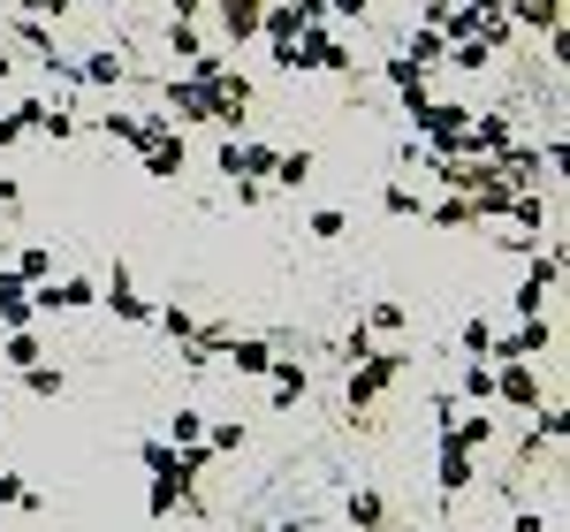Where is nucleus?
<instances>
[{
    "label": "nucleus",
    "mask_w": 570,
    "mask_h": 532,
    "mask_svg": "<svg viewBox=\"0 0 570 532\" xmlns=\"http://www.w3.org/2000/svg\"><path fill=\"white\" fill-rule=\"evenodd\" d=\"M168 107H176V122H228L236 130V115L244 107H228L214 85H198V77H168Z\"/></svg>",
    "instance_id": "1"
},
{
    "label": "nucleus",
    "mask_w": 570,
    "mask_h": 532,
    "mask_svg": "<svg viewBox=\"0 0 570 532\" xmlns=\"http://www.w3.org/2000/svg\"><path fill=\"white\" fill-rule=\"evenodd\" d=\"M403 365H411L403 351H373L365 365H351V411H365V403H381V396H389Z\"/></svg>",
    "instance_id": "2"
},
{
    "label": "nucleus",
    "mask_w": 570,
    "mask_h": 532,
    "mask_svg": "<svg viewBox=\"0 0 570 532\" xmlns=\"http://www.w3.org/2000/svg\"><path fill=\"white\" fill-rule=\"evenodd\" d=\"M411 122L434 137L441 152H456V145H464V122H472V107H449V99H419V107H411Z\"/></svg>",
    "instance_id": "3"
},
{
    "label": "nucleus",
    "mask_w": 570,
    "mask_h": 532,
    "mask_svg": "<svg viewBox=\"0 0 570 532\" xmlns=\"http://www.w3.org/2000/svg\"><path fill=\"white\" fill-rule=\"evenodd\" d=\"M99 305V289H91L85 274H46L39 289H31V312H85Z\"/></svg>",
    "instance_id": "4"
},
{
    "label": "nucleus",
    "mask_w": 570,
    "mask_h": 532,
    "mask_svg": "<svg viewBox=\"0 0 570 532\" xmlns=\"http://www.w3.org/2000/svg\"><path fill=\"white\" fill-rule=\"evenodd\" d=\"M556 282H563V259H556V252H532L525 289H518V312H525V319H540V305L556 297Z\"/></svg>",
    "instance_id": "5"
},
{
    "label": "nucleus",
    "mask_w": 570,
    "mask_h": 532,
    "mask_svg": "<svg viewBox=\"0 0 570 532\" xmlns=\"http://www.w3.org/2000/svg\"><path fill=\"white\" fill-rule=\"evenodd\" d=\"M548 343H556V327H548V319H525L518 335H494V351H487V357H502V365H532V357H548Z\"/></svg>",
    "instance_id": "6"
},
{
    "label": "nucleus",
    "mask_w": 570,
    "mask_h": 532,
    "mask_svg": "<svg viewBox=\"0 0 570 532\" xmlns=\"http://www.w3.org/2000/svg\"><path fill=\"white\" fill-rule=\"evenodd\" d=\"M220 176L266 183V176H274V145H244V137H228V145H220Z\"/></svg>",
    "instance_id": "7"
},
{
    "label": "nucleus",
    "mask_w": 570,
    "mask_h": 532,
    "mask_svg": "<svg viewBox=\"0 0 570 532\" xmlns=\"http://www.w3.org/2000/svg\"><path fill=\"white\" fill-rule=\"evenodd\" d=\"M107 305H115V319H130V327H153V297H137L122 259H115V282H107Z\"/></svg>",
    "instance_id": "8"
},
{
    "label": "nucleus",
    "mask_w": 570,
    "mask_h": 532,
    "mask_svg": "<svg viewBox=\"0 0 570 532\" xmlns=\"http://www.w3.org/2000/svg\"><path fill=\"white\" fill-rule=\"evenodd\" d=\"M494 403H510V411H540V381H532V365H502V373H494Z\"/></svg>",
    "instance_id": "9"
},
{
    "label": "nucleus",
    "mask_w": 570,
    "mask_h": 532,
    "mask_svg": "<svg viewBox=\"0 0 570 532\" xmlns=\"http://www.w3.org/2000/svg\"><path fill=\"white\" fill-rule=\"evenodd\" d=\"M472 472H480V464H472L464 449L441 442V502H464V494H472Z\"/></svg>",
    "instance_id": "10"
},
{
    "label": "nucleus",
    "mask_w": 570,
    "mask_h": 532,
    "mask_svg": "<svg viewBox=\"0 0 570 532\" xmlns=\"http://www.w3.org/2000/svg\"><path fill=\"white\" fill-rule=\"evenodd\" d=\"M502 16L525 31H563V0H502Z\"/></svg>",
    "instance_id": "11"
},
{
    "label": "nucleus",
    "mask_w": 570,
    "mask_h": 532,
    "mask_svg": "<svg viewBox=\"0 0 570 532\" xmlns=\"http://www.w3.org/2000/svg\"><path fill=\"white\" fill-rule=\"evenodd\" d=\"M39 312H31V282H16L8 266H0V327H31Z\"/></svg>",
    "instance_id": "12"
},
{
    "label": "nucleus",
    "mask_w": 570,
    "mask_h": 532,
    "mask_svg": "<svg viewBox=\"0 0 570 532\" xmlns=\"http://www.w3.org/2000/svg\"><path fill=\"white\" fill-rule=\"evenodd\" d=\"M266 388H274V411H289V403L305 396V365H297V357H274V365H266Z\"/></svg>",
    "instance_id": "13"
},
{
    "label": "nucleus",
    "mask_w": 570,
    "mask_h": 532,
    "mask_svg": "<svg viewBox=\"0 0 570 532\" xmlns=\"http://www.w3.org/2000/svg\"><path fill=\"white\" fill-rule=\"evenodd\" d=\"M16 115H23V130H46V137H69V130H77V115H69V107H46V99H23Z\"/></svg>",
    "instance_id": "14"
},
{
    "label": "nucleus",
    "mask_w": 570,
    "mask_h": 532,
    "mask_svg": "<svg viewBox=\"0 0 570 532\" xmlns=\"http://www.w3.org/2000/svg\"><path fill=\"white\" fill-rule=\"evenodd\" d=\"M228 365H236V373H266V365H274V343H259V335H228Z\"/></svg>",
    "instance_id": "15"
},
{
    "label": "nucleus",
    "mask_w": 570,
    "mask_h": 532,
    "mask_svg": "<svg viewBox=\"0 0 570 532\" xmlns=\"http://www.w3.org/2000/svg\"><path fill=\"white\" fill-rule=\"evenodd\" d=\"M389 85L403 91V107H419V99H426V69H419L411 53H389Z\"/></svg>",
    "instance_id": "16"
},
{
    "label": "nucleus",
    "mask_w": 570,
    "mask_h": 532,
    "mask_svg": "<svg viewBox=\"0 0 570 532\" xmlns=\"http://www.w3.org/2000/svg\"><path fill=\"white\" fill-rule=\"evenodd\" d=\"M145 168H153V176H160V183H176V176H183V137L168 130V137H160V145H145Z\"/></svg>",
    "instance_id": "17"
},
{
    "label": "nucleus",
    "mask_w": 570,
    "mask_h": 532,
    "mask_svg": "<svg viewBox=\"0 0 570 532\" xmlns=\"http://www.w3.org/2000/svg\"><path fill=\"white\" fill-rule=\"evenodd\" d=\"M220 8V31H228V39H252V31H259V0H214Z\"/></svg>",
    "instance_id": "18"
},
{
    "label": "nucleus",
    "mask_w": 570,
    "mask_h": 532,
    "mask_svg": "<svg viewBox=\"0 0 570 532\" xmlns=\"http://www.w3.org/2000/svg\"><path fill=\"white\" fill-rule=\"evenodd\" d=\"M8 274H16V282H31V289H39L46 274H53V252H46V244H23V252H16V259H8Z\"/></svg>",
    "instance_id": "19"
},
{
    "label": "nucleus",
    "mask_w": 570,
    "mask_h": 532,
    "mask_svg": "<svg viewBox=\"0 0 570 532\" xmlns=\"http://www.w3.org/2000/svg\"><path fill=\"white\" fill-rule=\"evenodd\" d=\"M39 335H31V327H8V343H0V365H16V373H23V365H39Z\"/></svg>",
    "instance_id": "20"
},
{
    "label": "nucleus",
    "mask_w": 570,
    "mask_h": 532,
    "mask_svg": "<svg viewBox=\"0 0 570 532\" xmlns=\"http://www.w3.org/2000/svg\"><path fill=\"white\" fill-rule=\"evenodd\" d=\"M351 525H357V532H381V525H389V502H381L373 487H357V494H351Z\"/></svg>",
    "instance_id": "21"
},
{
    "label": "nucleus",
    "mask_w": 570,
    "mask_h": 532,
    "mask_svg": "<svg viewBox=\"0 0 570 532\" xmlns=\"http://www.w3.org/2000/svg\"><path fill=\"white\" fill-rule=\"evenodd\" d=\"M266 183H282V190H297V183H312V152L297 145V152H274V176Z\"/></svg>",
    "instance_id": "22"
},
{
    "label": "nucleus",
    "mask_w": 570,
    "mask_h": 532,
    "mask_svg": "<svg viewBox=\"0 0 570 532\" xmlns=\"http://www.w3.org/2000/svg\"><path fill=\"white\" fill-rule=\"evenodd\" d=\"M168 434H176L168 449H206V411H190V403H183L176 418H168Z\"/></svg>",
    "instance_id": "23"
},
{
    "label": "nucleus",
    "mask_w": 570,
    "mask_h": 532,
    "mask_svg": "<svg viewBox=\"0 0 570 532\" xmlns=\"http://www.w3.org/2000/svg\"><path fill=\"white\" fill-rule=\"evenodd\" d=\"M77 85H122V53H91V61H77Z\"/></svg>",
    "instance_id": "24"
},
{
    "label": "nucleus",
    "mask_w": 570,
    "mask_h": 532,
    "mask_svg": "<svg viewBox=\"0 0 570 532\" xmlns=\"http://www.w3.org/2000/svg\"><path fill=\"white\" fill-rule=\"evenodd\" d=\"M464 396L480 403V411L494 403V365H487V357H472V365H464Z\"/></svg>",
    "instance_id": "25"
},
{
    "label": "nucleus",
    "mask_w": 570,
    "mask_h": 532,
    "mask_svg": "<svg viewBox=\"0 0 570 532\" xmlns=\"http://www.w3.org/2000/svg\"><path fill=\"white\" fill-rule=\"evenodd\" d=\"M381 206H389L395 221H411V214H419V221H426V198H419V190H411V183H389V198H381Z\"/></svg>",
    "instance_id": "26"
},
{
    "label": "nucleus",
    "mask_w": 570,
    "mask_h": 532,
    "mask_svg": "<svg viewBox=\"0 0 570 532\" xmlns=\"http://www.w3.org/2000/svg\"><path fill=\"white\" fill-rule=\"evenodd\" d=\"M411 61H419V69H426V61H449V39H441L434 23H426V31H411Z\"/></svg>",
    "instance_id": "27"
},
{
    "label": "nucleus",
    "mask_w": 570,
    "mask_h": 532,
    "mask_svg": "<svg viewBox=\"0 0 570 532\" xmlns=\"http://www.w3.org/2000/svg\"><path fill=\"white\" fill-rule=\"evenodd\" d=\"M23 388H31V396H61L69 381H61V365H23Z\"/></svg>",
    "instance_id": "28"
},
{
    "label": "nucleus",
    "mask_w": 570,
    "mask_h": 532,
    "mask_svg": "<svg viewBox=\"0 0 570 532\" xmlns=\"http://www.w3.org/2000/svg\"><path fill=\"white\" fill-rule=\"evenodd\" d=\"M426 221L434 228H472V206H464V198H441V206H426Z\"/></svg>",
    "instance_id": "29"
},
{
    "label": "nucleus",
    "mask_w": 570,
    "mask_h": 532,
    "mask_svg": "<svg viewBox=\"0 0 570 532\" xmlns=\"http://www.w3.org/2000/svg\"><path fill=\"white\" fill-rule=\"evenodd\" d=\"M510 221H518V228H540V221H548V206H540L532 190H518V198H510Z\"/></svg>",
    "instance_id": "30"
},
{
    "label": "nucleus",
    "mask_w": 570,
    "mask_h": 532,
    "mask_svg": "<svg viewBox=\"0 0 570 532\" xmlns=\"http://www.w3.org/2000/svg\"><path fill=\"white\" fill-rule=\"evenodd\" d=\"M0 502H8V510H39V494L23 487V480H16V472H0Z\"/></svg>",
    "instance_id": "31"
},
{
    "label": "nucleus",
    "mask_w": 570,
    "mask_h": 532,
    "mask_svg": "<svg viewBox=\"0 0 570 532\" xmlns=\"http://www.w3.org/2000/svg\"><path fill=\"white\" fill-rule=\"evenodd\" d=\"M206 449H214V456H220V449H244V426H236V418H220V426H206Z\"/></svg>",
    "instance_id": "32"
},
{
    "label": "nucleus",
    "mask_w": 570,
    "mask_h": 532,
    "mask_svg": "<svg viewBox=\"0 0 570 532\" xmlns=\"http://www.w3.org/2000/svg\"><path fill=\"white\" fill-rule=\"evenodd\" d=\"M343 228H351V221H343V214H335V206H320V214H312V236H320V244H335V236H343Z\"/></svg>",
    "instance_id": "33"
},
{
    "label": "nucleus",
    "mask_w": 570,
    "mask_h": 532,
    "mask_svg": "<svg viewBox=\"0 0 570 532\" xmlns=\"http://www.w3.org/2000/svg\"><path fill=\"white\" fill-rule=\"evenodd\" d=\"M365 319H373V327H381V335H395V327H403V305H395V297H381V305L365 312Z\"/></svg>",
    "instance_id": "34"
},
{
    "label": "nucleus",
    "mask_w": 570,
    "mask_h": 532,
    "mask_svg": "<svg viewBox=\"0 0 570 532\" xmlns=\"http://www.w3.org/2000/svg\"><path fill=\"white\" fill-rule=\"evenodd\" d=\"M464 351H472V357L494 351V327H487V319H472V327H464Z\"/></svg>",
    "instance_id": "35"
},
{
    "label": "nucleus",
    "mask_w": 570,
    "mask_h": 532,
    "mask_svg": "<svg viewBox=\"0 0 570 532\" xmlns=\"http://www.w3.org/2000/svg\"><path fill=\"white\" fill-rule=\"evenodd\" d=\"M16 39H23V46H31V53H39V61H53V39H46V31H39V23H16Z\"/></svg>",
    "instance_id": "36"
},
{
    "label": "nucleus",
    "mask_w": 570,
    "mask_h": 532,
    "mask_svg": "<svg viewBox=\"0 0 570 532\" xmlns=\"http://www.w3.org/2000/svg\"><path fill=\"white\" fill-rule=\"evenodd\" d=\"M289 8H297V23H320L327 16V0H289Z\"/></svg>",
    "instance_id": "37"
},
{
    "label": "nucleus",
    "mask_w": 570,
    "mask_h": 532,
    "mask_svg": "<svg viewBox=\"0 0 570 532\" xmlns=\"http://www.w3.org/2000/svg\"><path fill=\"white\" fill-rule=\"evenodd\" d=\"M510 532H548V525H540V510H518V518H510Z\"/></svg>",
    "instance_id": "38"
},
{
    "label": "nucleus",
    "mask_w": 570,
    "mask_h": 532,
    "mask_svg": "<svg viewBox=\"0 0 570 532\" xmlns=\"http://www.w3.org/2000/svg\"><path fill=\"white\" fill-rule=\"evenodd\" d=\"M327 8H335V16H365V0H327Z\"/></svg>",
    "instance_id": "39"
},
{
    "label": "nucleus",
    "mask_w": 570,
    "mask_h": 532,
    "mask_svg": "<svg viewBox=\"0 0 570 532\" xmlns=\"http://www.w3.org/2000/svg\"><path fill=\"white\" fill-rule=\"evenodd\" d=\"M274 532H312V518H289V525H274Z\"/></svg>",
    "instance_id": "40"
},
{
    "label": "nucleus",
    "mask_w": 570,
    "mask_h": 532,
    "mask_svg": "<svg viewBox=\"0 0 570 532\" xmlns=\"http://www.w3.org/2000/svg\"><path fill=\"white\" fill-rule=\"evenodd\" d=\"M464 8H502V0H464Z\"/></svg>",
    "instance_id": "41"
},
{
    "label": "nucleus",
    "mask_w": 570,
    "mask_h": 532,
    "mask_svg": "<svg viewBox=\"0 0 570 532\" xmlns=\"http://www.w3.org/2000/svg\"><path fill=\"white\" fill-rule=\"evenodd\" d=\"M0 85H8V53H0Z\"/></svg>",
    "instance_id": "42"
},
{
    "label": "nucleus",
    "mask_w": 570,
    "mask_h": 532,
    "mask_svg": "<svg viewBox=\"0 0 570 532\" xmlns=\"http://www.w3.org/2000/svg\"><path fill=\"white\" fill-rule=\"evenodd\" d=\"M99 8H115V0H99Z\"/></svg>",
    "instance_id": "43"
},
{
    "label": "nucleus",
    "mask_w": 570,
    "mask_h": 532,
    "mask_svg": "<svg viewBox=\"0 0 570 532\" xmlns=\"http://www.w3.org/2000/svg\"><path fill=\"white\" fill-rule=\"evenodd\" d=\"M0 266H8V252H0Z\"/></svg>",
    "instance_id": "44"
}]
</instances>
